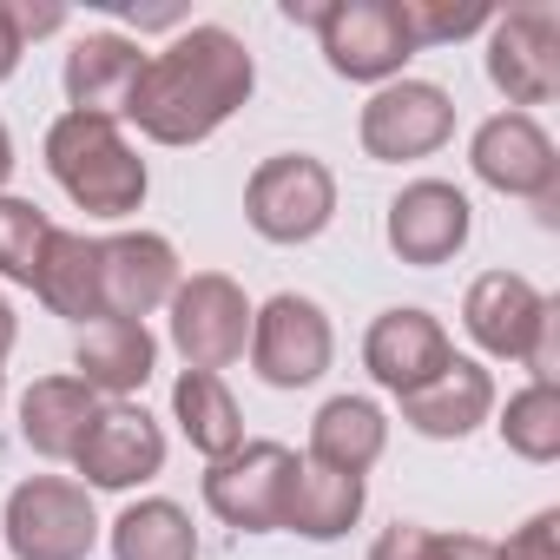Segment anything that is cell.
I'll return each mask as SVG.
<instances>
[{"label": "cell", "instance_id": "1", "mask_svg": "<svg viewBox=\"0 0 560 560\" xmlns=\"http://www.w3.org/2000/svg\"><path fill=\"white\" fill-rule=\"evenodd\" d=\"M257 93V60L231 27H185L165 54H145L126 119L152 145H205Z\"/></svg>", "mask_w": 560, "mask_h": 560}, {"label": "cell", "instance_id": "2", "mask_svg": "<svg viewBox=\"0 0 560 560\" xmlns=\"http://www.w3.org/2000/svg\"><path fill=\"white\" fill-rule=\"evenodd\" d=\"M47 172L86 218H132L152 191V172L119 132V119L93 113H60L47 126Z\"/></svg>", "mask_w": 560, "mask_h": 560}, {"label": "cell", "instance_id": "3", "mask_svg": "<svg viewBox=\"0 0 560 560\" xmlns=\"http://www.w3.org/2000/svg\"><path fill=\"white\" fill-rule=\"evenodd\" d=\"M462 330L494 363H527L534 383L560 376V304L540 298L521 270H481L462 298Z\"/></svg>", "mask_w": 560, "mask_h": 560}, {"label": "cell", "instance_id": "4", "mask_svg": "<svg viewBox=\"0 0 560 560\" xmlns=\"http://www.w3.org/2000/svg\"><path fill=\"white\" fill-rule=\"evenodd\" d=\"M337 218V172L317 152H270L244 185V224L264 244H311Z\"/></svg>", "mask_w": 560, "mask_h": 560}, {"label": "cell", "instance_id": "5", "mask_svg": "<svg viewBox=\"0 0 560 560\" xmlns=\"http://www.w3.org/2000/svg\"><path fill=\"white\" fill-rule=\"evenodd\" d=\"M14 560H86L100 547V514H93V488L67 481V475H27L8 494L0 514Z\"/></svg>", "mask_w": 560, "mask_h": 560}, {"label": "cell", "instance_id": "6", "mask_svg": "<svg viewBox=\"0 0 560 560\" xmlns=\"http://www.w3.org/2000/svg\"><path fill=\"white\" fill-rule=\"evenodd\" d=\"M317 47L337 80L389 86L416 60V34L402 21V0H330L317 14Z\"/></svg>", "mask_w": 560, "mask_h": 560}, {"label": "cell", "instance_id": "7", "mask_svg": "<svg viewBox=\"0 0 560 560\" xmlns=\"http://www.w3.org/2000/svg\"><path fill=\"white\" fill-rule=\"evenodd\" d=\"M291 481H298V448L244 442L224 462H205V508L237 534H284Z\"/></svg>", "mask_w": 560, "mask_h": 560}, {"label": "cell", "instance_id": "8", "mask_svg": "<svg viewBox=\"0 0 560 560\" xmlns=\"http://www.w3.org/2000/svg\"><path fill=\"white\" fill-rule=\"evenodd\" d=\"M172 350L185 357V370H231L250 343V298L237 277L224 270H191L178 277V291H172Z\"/></svg>", "mask_w": 560, "mask_h": 560}, {"label": "cell", "instance_id": "9", "mask_svg": "<svg viewBox=\"0 0 560 560\" xmlns=\"http://www.w3.org/2000/svg\"><path fill=\"white\" fill-rule=\"evenodd\" d=\"M244 350H250V370L270 389H311L337 357V330H330L317 298L277 291L264 311H250V343Z\"/></svg>", "mask_w": 560, "mask_h": 560}, {"label": "cell", "instance_id": "10", "mask_svg": "<svg viewBox=\"0 0 560 560\" xmlns=\"http://www.w3.org/2000/svg\"><path fill=\"white\" fill-rule=\"evenodd\" d=\"M468 165H475V178L488 191L527 198V205H540L553 218V205H560V152H553V139H547V126L534 113L481 119L475 139H468Z\"/></svg>", "mask_w": 560, "mask_h": 560}, {"label": "cell", "instance_id": "11", "mask_svg": "<svg viewBox=\"0 0 560 560\" xmlns=\"http://www.w3.org/2000/svg\"><path fill=\"white\" fill-rule=\"evenodd\" d=\"M357 139L376 165H409V159H435L455 139V100L435 80H389L370 93Z\"/></svg>", "mask_w": 560, "mask_h": 560}, {"label": "cell", "instance_id": "12", "mask_svg": "<svg viewBox=\"0 0 560 560\" xmlns=\"http://www.w3.org/2000/svg\"><path fill=\"white\" fill-rule=\"evenodd\" d=\"M488 80L494 93L527 113L560 93V21L553 8H514L488 21Z\"/></svg>", "mask_w": 560, "mask_h": 560}, {"label": "cell", "instance_id": "13", "mask_svg": "<svg viewBox=\"0 0 560 560\" xmlns=\"http://www.w3.org/2000/svg\"><path fill=\"white\" fill-rule=\"evenodd\" d=\"M468 231H475V205H468V191L448 185V178H416V185H402V191L389 198V218H383L389 250H396L402 264H416V270H435V264L462 257Z\"/></svg>", "mask_w": 560, "mask_h": 560}, {"label": "cell", "instance_id": "14", "mask_svg": "<svg viewBox=\"0 0 560 560\" xmlns=\"http://www.w3.org/2000/svg\"><path fill=\"white\" fill-rule=\"evenodd\" d=\"M73 468L86 475V488L126 494L165 468V429L139 402H100V416L86 422V435L73 448Z\"/></svg>", "mask_w": 560, "mask_h": 560}, {"label": "cell", "instance_id": "15", "mask_svg": "<svg viewBox=\"0 0 560 560\" xmlns=\"http://www.w3.org/2000/svg\"><path fill=\"white\" fill-rule=\"evenodd\" d=\"M172 291H178V250H172V237H159V231L100 237V298H106V317L145 324L152 311L172 304Z\"/></svg>", "mask_w": 560, "mask_h": 560}, {"label": "cell", "instance_id": "16", "mask_svg": "<svg viewBox=\"0 0 560 560\" xmlns=\"http://www.w3.org/2000/svg\"><path fill=\"white\" fill-rule=\"evenodd\" d=\"M448 363H455V343H448L442 317H429L422 304H396V311H383V317L363 330V370H370L389 396H409V389L435 383Z\"/></svg>", "mask_w": 560, "mask_h": 560}, {"label": "cell", "instance_id": "17", "mask_svg": "<svg viewBox=\"0 0 560 560\" xmlns=\"http://www.w3.org/2000/svg\"><path fill=\"white\" fill-rule=\"evenodd\" d=\"M139 73H145V47L126 40V34H80L67 67H60V86H67V113H93V119H126L132 93H139Z\"/></svg>", "mask_w": 560, "mask_h": 560}, {"label": "cell", "instance_id": "18", "mask_svg": "<svg viewBox=\"0 0 560 560\" xmlns=\"http://www.w3.org/2000/svg\"><path fill=\"white\" fill-rule=\"evenodd\" d=\"M159 370V337L145 324H126V317H100L80 330L73 343V376L93 389V396H113V402H132Z\"/></svg>", "mask_w": 560, "mask_h": 560}, {"label": "cell", "instance_id": "19", "mask_svg": "<svg viewBox=\"0 0 560 560\" xmlns=\"http://www.w3.org/2000/svg\"><path fill=\"white\" fill-rule=\"evenodd\" d=\"M396 402H402V422L422 442H462V435H475L494 416V376L475 357H455L435 383H422V389H409Z\"/></svg>", "mask_w": 560, "mask_h": 560}, {"label": "cell", "instance_id": "20", "mask_svg": "<svg viewBox=\"0 0 560 560\" xmlns=\"http://www.w3.org/2000/svg\"><path fill=\"white\" fill-rule=\"evenodd\" d=\"M34 298L67 317V324H100L106 317V298H100V237L86 231H54L47 257H40V277H34Z\"/></svg>", "mask_w": 560, "mask_h": 560}, {"label": "cell", "instance_id": "21", "mask_svg": "<svg viewBox=\"0 0 560 560\" xmlns=\"http://www.w3.org/2000/svg\"><path fill=\"white\" fill-rule=\"evenodd\" d=\"M389 448V416L370 402V396H330L311 422V455L304 462H324L337 475H370Z\"/></svg>", "mask_w": 560, "mask_h": 560}, {"label": "cell", "instance_id": "22", "mask_svg": "<svg viewBox=\"0 0 560 560\" xmlns=\"http://www.w3.org/2000/svg\"><path fill=\"white\" fill-rule=\"evenodd\" d=\"M100 416V396L80 383V376H40L27 396H21V442L47 462H73L86 422Z\"/></svg>", "mask_w": 560, "mask_h": 560}, {"label": "cell", "instance_id": "23", "mask_svg": "<svg viewBox=\"0 0 560 560\" xmlns=\"http://www.w3.org/2000/svg\"><path fill=\"white\" fill-rule=\"evenodd\" d=\"M363 475H337L324 462H298V481H291V501H284V534H304V540H343L357 521H363Z\"/></svg>", "mask_w": 560, "mask_h": 560}, {"label": "cell", "instance_id": "24", "mask_svg": "<svg viewBox=\"0 0 560 560\" xmlns=\"http://www.w3.org/2000/svg\"><path fill=\"white\" fill-rule=\"evenodd\" d=\"M172 416L185 429V442L205 455V462H224L231 448H244V416H237V396L224 389V376L211 370H185L172 383Z\"/></svg>", "mask_w": 560, "mask_h": 560}, {"label": "cell", "instance_id": "25", "mask_svg": "<svg viewBox=\"0 0 560 560\" xmlns=\"http://www.w3.org/2000/svg\"><path fill=\"white\" fill-rule=\"evenodd\" d=\"M113 560H198V527L178 501L145 494L113 521Z\"/></svg>", "mask_w": 560, "mask_h": 560}, {"label": "cell", "instance_id": "26", "mask_svg": "<svg viewBox=\"0 0 560 560\" xmlns=\"http://www.w3.org/2000/svg\"><path fill=\"white\" fill-rule=\"evenodd\" d=\"M494 429H501L508 455H521L534 468L560 462V383H527L521 396H508Z\"/></svg>", "mask_w": 560, "mask_h": 560}, {"label": "cell", "instance_id": "27", "mask_svg": "<svg viewBox=\"0 0 560 560\" xmlns=\"http://www.w3.org/2000/svg\"><path fill=\"white\" fill-rule=\"evenodd\" d=\"M54 231H60V224H54L34 198L0 191V277L34 291V277H40V257H47Z\"/></svg>", "mask_w": 560, "mask_h": 560}, {"label": "cell", "instance_id": "28", "mask_svg": "<svg viewBox=\"0 0 560 560\" xmlns=\"http://www.w3.org/2000/svg\"><path fill=\"white\" fill-rule=\"evenodd\" d=\"M370 560H494V540L481 534H435L422 521H396L370 540Z\"/></svg>", "mask_w": 560, "mask_h": 560}, {"label": "cell", "instance_id": "29", "mask_svg": "<svg viewBox=\"0 0 560 560\" xmlns=\"http://www.w3.org/2000/svg\"><path fill=\"white\" fill-rule=\"evenodd\" d=\"M402 21H409L416 54H422V47H448V40L481 34L494 14L481 8V0H402Z\"/></svg>", "mask_w": 560, "mask_h": 560}, {"label": "cell", "instance_id": "30", "mask_svg": "<svg viewBox=\"0 0 560 560\" xmlns=\"http://www.w3.org/2000/svg\"><path fill=\"white\" fill-rule=\"evenodd\" d=\"M494 560H560V508L527 514L508 540H494Z\"/></svg>", "mask_w": 560, "mask_h": 560}, {"label": "cell", "instance_id": "31", "mask_svg": "<svg viewBox=\"0 0 560 560\" xmlns=\"http://www.w3.org/2000/svg\"><path fill=\"white\" fill-rule=\"evenodd\" d=\"M8 8V21H14V34H21V47L27 40H47V34H60L67 27V8H34V0H0Z\"/></svg>", "mask_w": 560, "mask_h": 560}, {"label": "cell", "instance_id": "32", "mask_svg": "<svg viewBox=\"0 0 560 560\" xmlns=\"http://www.w3.org/2000/svg\"><path fill=\"white\" fill-rule=\"evenodd\" d=\"M21 34H14V21H8V8H0V86H8L14 73H21Z\"/></svg>", "mask_w": 560, "mask_h": 560}, {"label": "cell", "instance_id": "33", "mask_svg": "<svg viewBox=\"0 0 560 560\" xmlns=\"http://www.w3.org/2000/svg\"><path fill=\"white\" fill-rule=\"evenodd\" d=\"M119 14H126L132 27H178V21H185L178 8H119Z\"/></svg>", "mask_w": 560, "mask_h": 560}, {"label": "cell", "instance_id": "34", "mask_svg": "<svg viewBox=\"0 0 560 560\" xmlns=\"http://www.w3.org/2000/svg\"><path fill=\"white\" fill-rule=\"evenodd\" d=\"M14 343H21V317H14V304L0 298V363L14 357Z\"/></svg>", "mask_w": 560, "mask_h": 560}, {"label": "cell", "instance_id": "35", "mask_svg": "<svg viewBox=\"0 0 560 560\" xmlns=\"http://www.w3.org/2000/svg\"><path fill=\"white\" fill-rule=\"evenodd\" d=\"M8 178H14V139H8V126H0V191H8Z\"/></svg>", "mask_w": 560, "mask_h": 560}, {"label": "cell", "instance_id": "36", "mask_svg": "<svg viewBox=\"0 0 560 560\" xmlns=\"http://www.w3.org/2000/svg\"><path fill=\"white\" fill-rule=\"evenodd\" d=\"M0 396H8V370H0Z\"/></svg>", "mask_w": 560, "mask_h": 560}]
</instances>
